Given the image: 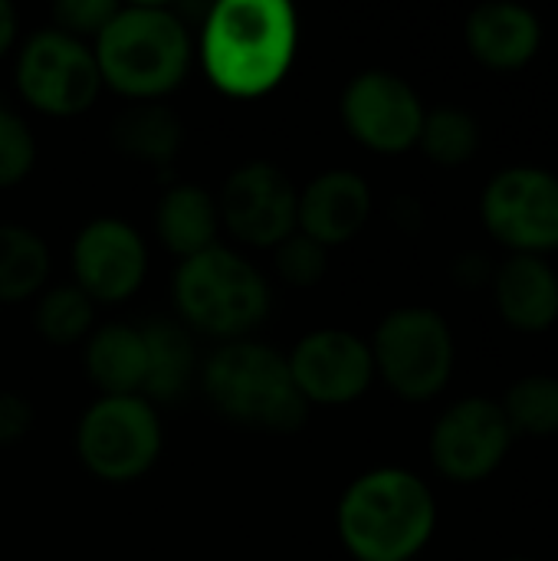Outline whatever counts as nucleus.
Instances as JSON below:
<instances>
[{"instance_id":"nucleus-1","label":"nucleus","mask_w":558,"mask_h":561,"mask_svg":"<svg viewBox=\"0 0 558 561\" xmlns=\"http://www.w3.org/2000/svg\"><path fill=\"white\" fill-rule=\"evenodd\" d=\"M299 16L286 0H220L204 10L197 56L230 99L273 92L296 62Z\"/></svg>"},{"instance_id":"nucleus-2","label":"nucleus","mask_w":558,"mask_h":561,"mask_svg":"<svg viewBox=\"0 0 558 561\" xmlns=\"http://www.w3.org/2000/svg\"><path fill=\"white\" fill-rule=\"evenodd\" d=\"M335 529L355 561H414L437 533V500L418 473L375 467L345 486Z\"/></svg>"},{"instance_id":"nucleus-3","label":"nucleus","mask_w":558,"mask_h":561,"mask_svg":"<svg viewBox=\"0 0 558 561\" xmlns=\"http://www.w3.org/2000/svg\"><path fill=\"white\" fill-rule=\"evenodd\" d=\"M92 53L102 85L128 102H161L184 82L194 43L181 10L161 3H118L115 16L92 39Z\"/></svg>"},{"instance_id":"nucleus-4","label":"nucleus","mask_w":558,"mask_h":561,"mask_svg":"<svg viewBox=\"0 0 558 561\" xmlns=\"http://www.w3.org/2000/svg\"><path fill=\"white\" fill-rule=\"evenodd\" d=\"M201 388L224 421L247 431L296 434L312 411L293 385L286 355L253 339L217 345L201 365Z\"/></svg>"},{"instance_id":"nucleus-5","label":"nucleus","mask_w":558,"mask_h":561,"mask_svg":"<svg viewBox=\"0 0 558 561\" xmlns=\"http://www.w3.org/2000/svg\"><path fill=\"white\" fill-rule=\"evenodd\" d=\"M171 299L184 329L210 335L220 345L250 339L273 306L266 276L224 243L178 263Z\"/></svg>"},{"instance_id":"nucleus-6","label":"nucleus","mask_w":558,"mask_h":561,"mask_svg":"<svg viewBox=\"0 0 558 561\" xmlns=\"http://www.w3.org/2000/svg\"><path fill=\"white\" fill-rule=\"evenodd\" d=\"M375 378L408 404H428L447 391L457 365V339L434 306H398L382 316L372 339Z\"/></svg>"},{"instance_id":"nucleus-7","label":"nucleus","mask_w":558,"mask_h":561,"mask_svg":"<svg viewBox=\"0 0 558 561\" xmlns=\"http://www.w3.org/2000/svg\"><path fill=\"white\" fill-rule=\"evenodd\" d=\"M158 408L141 398H95L76 424V454L102 483H135L161 457Z\"/></svg>"},{"instance_id":"nucleus-8","label":"nucleus","mask_w":558,"mask_h":561,"mask_svg":"<svg viewBox=\"0 0 558 561\" xmlns=\"http://www.w3.org/2000/svg\"><path fill=\"white\" fill-rule=\"evenodd\" d=\"M480 224L510 253L558 250V174L543 164L500 168L480 191Z\"/></svg>"},{"instance_id":"nucleus-9","label":"nucleus","mask_w":558,"mask_h":561,"mask_svg":"<svg viewBox=\"0 0 558 561\" xmlns=\"http://www.w3.org/2000/svg\"><path fill=\"white\" fill-rule=\"evenodd\" d=\"M16 89L33 112L72 118L92 108L102 92L92 43H82L56 26L36 30L16 53Z\"/></svg>"},{"instance_id":"nucleus-10","label":"nucleus","mask_w":558,"mask_h":561,"mask_svg":"<svg viewBox=\"0 0 558 561\" xmlns=\"http://www.w3.org/2000/svg\"><path fill=\"white\" fill-rule=\"evenodd\" d=\"M516 434L500 401L470 394L441 411L428 437V457L441 480L457 486L487 483L513 454Z\"/></svg>"},{"instance_id":"nucleus-11","label":"nucleus","mask_w":558,"mask_h":561,"mask_svg":"<svg viewBox=\"0 0 558 561\" xmlns=\"http://www.w3.org/2000/svg\"><path fill=\"white\" fill-rule=\"evenodd\" d=\"M345 131L378 154H405L418 145L424 99L391 69H362L349 79L339 99Z\"/></svg>"},{"instance_id":"nucleus-12","label":"nucleus","mask_w":558,"mask_h":561,"mask_svg":"<svg viewBox=\"0 0 558 561\" xmlns=\"http://www.w3.org/2000/svg\"><path fill=\"white\" fill-rule=\"evenodd\" d=\"M296 207L299 187L280 164L266 158H253L234 168L217 194L220 227L237 243L257 250H273L289 233H296Z\"/></svg>"},{"instance_id":"nucleus-13","label":"nucleus","mask_w":558,"mask_h":561,"mask_svg":"<svg viewBox=\"0 0 558 561\" xmlns=\"http://www.w3.org/2000/svg\"><path fill=\"white\" fill-rule=\"evenodd\" d=\"M296 391L309 408H345L368 394L375 362L368 339L349 329L306 332L286 355Z\"/></svg>"},{"instance_id":"nucleus-14","label":"nucleus","mask_w":558,"mask_h":561,"mask_svg":"<svg viewBox=\"0 0 558 561\" xmlns=\"http://www.w3.org/2000/svg\"><path fill=\"white\" fill-rule=\"evenodd\" d=\"M72 283L99 306L132 299L148 276V247L141 233L118 217L89 220L69 250Z\"/></svg>"},{"instance_id":"nucleus-15","label":"nucleus","mask_w":558,"mask_h":561,"mask_svg":"<svg viewBox=\"0 0 558 561\" xmlns=\"http://www.w3.org/2000/svg\"><path fill=\"white\" fill-rule=\"evenodd\" d=\"M372 184L352 168H329L299 191L296 230L326 250L355 240L372 220Z\"/></svg>"},{"instance_id":"nucleus-16","label":"nucleus","mask_w":558,"mask_h":561,"mask_svg":"<svg viewBox=\"0 0 558 561\" xmlns=\"http://www.w3.org/2000/svg\"><path fill=\"white\" fill-rule=\"evenodd\" d=\"M543 39V16L526 3H477L464 20V43L470 56L493 72H516L529 66L539 56Z\"/></svg>"},{"instance_id":"nucleus-17","label":"nucleus","mask_w":558,"mask_h":561,"mask_svg":"<svg viewBox=\"0 0 558 561\" xmlns=\"http://www.w3.org/2000/svg\"><path fill=\"white\" fill-rule=\"evenodd\" d=\"M490 293L513 332L543 335L558 322V270L549 256L510 253L493 266Z\"/></svg>"},{"instance_id":"nucleus-18","label":"nucleus","mask_w":558,"mask_h":561,"mask_svg":"<svg viewBox=\"0 0 558 561\" xmlns=\"http://www.w3.org/2000/svg\"><path fill=\"white\" fill-rule=\"evenodd\" d=\"M217 194L194 181H174L161 191L155 207V233L178 260H191L220 243Z\"/></svg>"},{"instance_id":"nucleus-19","label":"nucleus","mask_w":558,"mask_h":561,"mask_svg":"<svg viewBox=\"0 0 558 561\" xmlns=\"http://www.w3.org/2000/svg\"><path fill=\"white\" fill-rule=\"evenodd\" d=\"M82 368L99 398H128L145 388V339L141 329L109 322L82 342Z\"/></svg>"},{"instance_id":"nucleus-20","label":"nucleus","mask_w":558,"mask_h":561,"mask_svg":"<svg viewBox=\"0 0 558 561\" xmlns=\"http://www.w3.org/2000/svg\"><path fill=\"white\" fill-rule=\"evenodd\" d=\"M109 141L118 154L168 171L184 148V122L164 102H132L112 118Z\"/></svg>"},{"instance_id":"nucleus-21","label":"nucleus","mask_w":558,"mask_h":561,"mask_svg":"<svg viewBox=\"0 0 558 561\" xmlns=\"http://www.w3.org/2000/svg\"><path fill=\"white\" fill-rule=\"evenodd\" d=\"M141 339H145L141 398H148L151 404L178 401L197 375V355H194L191 332L181 322L158 319V322L141 325Z\"/></svg>"},{"instance_id":"nucleus-22","label":"nucleus","mask_w":558,"mask_h":561,"mask_svg":"<svg viewBox=\"0 0 558 561\" xmlns=\"http://www.w3.org/2000/svg\"><path fill=\"white\" fill-rule=\"evenodd\" d=\"M49 247L23 224H0V306L39 296L49 283Z\"/></svg>"},{"instance_id":"nucleus-23","label":"nucleus","mask_w":558,"mask_h":561,"mask_svg":"<svg viewBox=\"0 0 558 561\" xmlns=\"http://www.w3.org/2000/svg\"><path fill=\"white\" fill-rule=\"evenodd\" d=\"M480 141H483V131H480L477 115L467 112L464 105L444 102L424 112L414 148H421L424 158L437 168H464L477 158Z\"/></svg>"},{"instance_id":"nucleus-24","label":"nucleus","mask_w":558,"mask_h":561,"mask_svg":"<svg viewBox=\"0 0 558 561\" xmlns=\"http://www.w3.org/2000/svg\"><path fill=\"white\" fill-rule=\"evenodd\" d=\"M33 325L43 342L49 345H79L92 335L95 325V302L76 286V283H56L46 286L36 296Z\"/></svg>"},{"instance_id":"nucleus-25","label":"nucleus","mask_w":558,"mask_h":561,"mask_svg":"<svg viewBox=\"0 0 558 561\" xmlns=\"http://www.w3.org/2000/svg\"><path fill=\"white\" fill-rule=\"evenodd\" d=\"M500 411L516 437H558V378L546 371L516 378L503 391Z\"/></svg>"},{"instance_id":"nucleus-26","label":"nucleus","mask_w":558,"mask_h":561,"mask_svg":"<svg viewBox=\"0 0 558 561\" xmlns=\"http://www.w3.org/2000/svg\"><path fill=\"white\" fill-rule=\"evenodd\" d=\"M273 266H276V273H280V279L286 286L312 289L329 273V250L296 230L283 243L273 247Z\"/></svg>"},{"instance_id":"nucleus-27","label":"nucleus","mask_w":558,"mask_h":561,"mask_svg":"<svg viewBox=\"0 0 558 561\" xmlns=\"http://www.w3.org/2000/svg\"><path fill=\"white\" fill-rule=\"evenodd\" d=\"M36 164V138L23 115L0 102V187H16Z\"/></svg>"},{"instance_id":"nucleus-28","label":"nucleus","mask_w":558,"mask_h":561,"mask_svg":"<svg viewBox=\"0 0 558 561\" xmlns=\"http://www.w3.org/2000/svg\"><path fill=\"white\" fill-rule=\"evenodd\" d=\"M118 3L115 0H59L53 3V23L56 30L82 39V43H92L105 23L115 16Z\"/></svg>"},{"instance_id":"nucleus-29","label":"nucleus","mask_w":558,"mask_h":561,"mask_svg":"<svg viewBox=\"0 0 558 561\" xmlns=\"http://www.w3.org/2000/svg\"><path fill=\"white\" fill-rule=\"evenodd\" d=\"M36 411L20 391H0V450L16 447L33 431Z\"/></svg>"},{"instance_id":"nucleus-30","label":"nucleus","mask_w":558,"mask_h":561,"mask_svg":"<svg viewBox=\"0 0 558 561\" xmlns=\"http://www.w3.org/2000/svg\"><path fill=\"white\" fill-rule=\"evenodd\" d=\"M16 30H20L16 7H13L10 0H0V59L13 49V43H16Z\"/></svg>"},{"instance_id":"nucleus-31","label":"nucleus","mask_w":558,"mask_h":561,"mask_svg":"<svg viewBox=\"0 0 558 561\" xmlns=\"http://www.w3.org/2000/svg\"><path fill=\"white\" fill-rule=\"evenodd\" d=\"M506 561H533V559H506Z\"/></svg>"}]
</instances>
